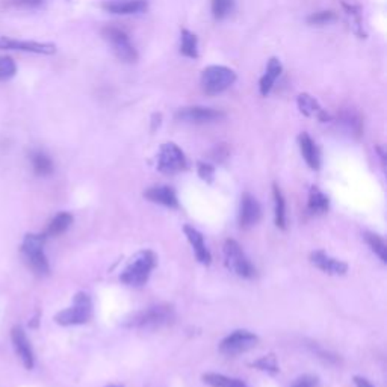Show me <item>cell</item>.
I'll use <instances>...</instances> for the list:
<instances>
[{
    "label": "cell",
    "mask_w": 387,
    "mask_h": 387,
    "mask_svg": "<svg viewBox=\"0 0 387 387\" xmlns=\"http://www.w3.org/2000/svg\"><path fill=\"white\" fill-rule=\"evenodd\" d=\"M174 319V310L171 306L159 304L136 311L128 321L126 326L132 329H159Z\"/></svg>",
    "instance_id": "1"
},
{
    "label": "cell",
    "mask_w": 387,
    "mask_h": 387,
    "mask_svg": "<svg viewBox=\"0 0 387 387\" xmlns=\"http://www.w3.org/2000/svg\"><path fill=\"white\" fill-rule=\"evenodd\" d=\"M236 73L224 66H209L202 73V88L209 96L221 94L236 82Z\"/></svg>",
    "instance_id": "2"
},
{
    "label": "cell",
    "mask_w": 387,
    "mask_h": 387,
    "mask_svg": "<svg viewBox=\"0 0 387 387\" xmlns=\"http://www.w3.org/2000/svg\"><path fill=\"white\" fill-rule=\"evenodd\" d=\"M155 254L148 249L135 254L129 262L128 268L121 274V282L130 286H143L148 280L150 272L155 268Z\"/></svg>",
    "instance_id": "3"
},
{
    "label": "cell",
    "mask_w": 387,
    "mask_h": 387,
    "mask_svg": "<svg viewBox=\"0 0 387 387\" xmlns=\"http://www.w3.org/2000/svg\"><path fill=\"white\" fill-rule=\"evenodd\" d=\"M103 38L110 44L114 53L117 58L123 62H128V64H133V62L138 61V50L130 41V36L126 31H123L117 26H105L102 29Z\"/></svg>",
    "instance_id": "4"
},
{
    "label": "cell",
    "mask_w": 387,
    "mask_h": 387,
    "mask_svg": "<svg viewBox=\"0 0 387 387\" xmlns=\"http://www.w3.org/2000/svg\"><path fill=\"white\" fill-rule=\"evenodd\" d=\"M44 242L46 234H26L21 245L23 254L26 257L29 267L40 276H46L50 271L47 257L44 254Z\"/></svg>",
    "instance_id": "5"
},
{
    "label": "cell",
    "mask_w": 387,
    "mask_h": 387,
    "mask_svg": "<svg viewBox=\"0 0 387 387\" xmlns=\"http://www.w3.org/2000/svg\"><path fill=\"white\" fill-rule=\"evenodd\" d=\"M224 259H226V267L232 272H234L236 276L252 279L256 274L254 267L249 264V260L242 252L241 245L233 239H229L224 244Z\"/></svg>",
    "instance_id": "6"
},
{
    "label": "cell",
    "mask_w": 387,
    "mask_h": 387,
    "mask_svg": "<svg viewBox=\"0 0 387 387\" xmlns=\"http://www.w3.org/2000/svg\"><path fill=\"white\" fill-rule=\"evenodd\" d=\"M91 316V301L86 294H78L74 298V304L70 309L61 310L55 316L59 326H79L85 324Z\"/></svg>",
    "instance_id": "7"
},
{
    "label": "cell",
    "mask_w": 387,
    "mask_h": 387,
    "mask_svg": "<svg viewBox=\"0 0 387 387\" xmlns=\"http://www.w3.org/2000/svg\"><path fill=\"white\" fill-rule=\"evenodd\" d=\"M186 158L182 152V148L174 143H165L160 145L158 155V168L162 172H177L185 170Z\"/></svg>",
    "instance_id": "8"
},
{
    "label": "cell",
    "mask_w": 387,
    "mask_h": 387,
    "mask_svg": "<svg viewBox=\"0 0 387 387\" xmlns=\"http://www.w3.org/2000/svg\"><path fill=\"white\" fill-rule=\"evenodd\" d=\"M176 117L177 120L190 124H209L222 120L224 112L206 106H188L179 109Z\"/></svg>",
    "instance_id": "9"
},
{
    "label": "cell",
    "mask_w": 387,
    "mask_h": 387,
    "mask_svg": "<svg viewBox=\"0 0 387 387\" xmlns=\"http://www.w3.org/2000/svg\"><path fill=\"white\" fill-rule=\"evenodd\" d=\"M256 344H257L256 334L245 331V330H238L232 333L230 336H227V338L221 342L220 349L222 354L236 356V354L248 351V349H252Z\"/></svg>",
    "instance_id": "10"
},
{
    "label": "cell",
    "mask_w": 387,
    "mask_h": 387,
    "mask_svg": "<svg viewBox=\"0 0 387 387\" xmlns=\"http://www.w3.org/2000/svg\"><path fill=\"white\" fill-rule=\"evenodd\" d=\"M0 48L2 50H17V52L36 53V55H53L56 52V46L50 43L38 41H23L14 38H0Z\"/></svg>",
    "instance_id": "11"
},
{
    "label": "cell",
    "mask_w": 387,
    "mask_h": 387,
    "mask_svg": "<svg viewBox=\"0 0 387 387\" xmlns=\"http://www.w3.org/2000/svg\"><path fill=\"white\" fill-rule=\"evenodd\" d=\"M11 339H12V345H14L17 356L21 360L23 366L26 369H33L35 357H33L32 346H31V342L28 339L26 333L23 331L21 327H14L11 331Z\"/></svg>",
    "instance_id": "12"
},
{
    "label": "cell",
    "mask_w": 387,
    "mask_h": 387,
    "mask_svg": "<svg viewBox=\"0 0 387 387\" xmlns=\"http://www.w3.org/2000/svg\"><path fill=\"white\" fill-rule=\"evenodd\" d=\"M102 6L109 14L135 16L147 11L148 0H108Z\"/></svg>",
    "instance_id": "13"
},
{
    "label": "cell",
    "mask_w": 387,
    "mask_h": 387,
    "mask_svg": "<svg viewBox=\"0 0 387 387\" xmlns=\"http://www.w3.org/2000/svg\"><path fill=\"white\" fill-rule=\"evenodd\" d=\"M260 220V205L257 200L249 195L244 194L241 202V214H239V224L241 227L248 229L254 226V224Z\"/></svg>",
    "instance_id": "14"
},
{
    "label": "cell",
    "mask_w": 387,
    "mask_h": 387,
    "mask_svg": "<svg viewBox=\"0 0 387 387\" xmlns=\"http://www.w3.org/2000/svg\"><path fill=\"white\" fill-rule=\"evenodd\" d=\"M310 259H311V264L318 267L321 271L331 274V276H344V274L348 271V265L345 264V262L336 260L324 252L311 253Z\"/></svg>",
    "instance_id": "15"
},
{
    "label": "cell",
    "mask_w": 387,
    "mask_h": 387,
    "mask_svg": "<svg viewBox=\"0 0 387 387\" xmlns=\"http://www.w3.org/2000/svg\"><path fill=\"white\" fill-rule=\"evenodd\" d=\"M283 71V66H282V62L279 58H271L269 62H268V66H267V70L264 73V76L260 78V82H259V91L260 94L267 97L272 88H274V85H276L277 79L280 78V74Z\"/></svg>",
    "instance_id": "16"
},
{
    "label": "cell",
    "mask_w": 387,
    "mask_h": 387,
    "mask_svg": "<svg viewBox=\"0 0 387 387\" xmlns=\"http://www.w3.org/2000/svg\"><path fill=\"white\" fill-rule=\"evenodd\" d=\"M298 144H299V150H301L304 160L307 162V165L311 170H318L321 167V155L315 141L310 138L309 133L303 132L298 136Z\"/></svg>",
    "instance_id": "17"
},
{
    "label": "cell",
    "mask_w": 387,
    "mask_h": 387,
    "mask_svg": "<svg viewBox=\"0 0 387 387\" xmlns=\"http://www.w3.org/2000/svg\"><path fill=\"white\" fill-rule=\"evenodd\" d=\"M296 103H298L299 112L306 117H316L319 121H324V123L330 120V115L319 106L318 100L311 97L310 94H306V93L299 94Z\"/></svg>",
    "instance_id": "18"
},
{
    "label": "cell",
    "mask_w": 387,
    "mask_h": 387,
    "mask_svg": "<svg viewBox=\"0 0 387 387\" xmlns=\"http://www.w3.org/2000/svg\"><path fill=\"white\" fill-rule=\"evenodd\" d=\"M185 234H186V238H188V241L191 242L192 248H194V252H195V256L197 259L202 262L203 265H209L210 264V253H209V249L206 248V244H205V238H203V234L200 233L198 230H195L194 227L191 226H185Z\"/></svg>",
    "instance_id": "19"
},
{
    "label": "cell",
    "mask_w": 387,
    "mask_h": 387,
    "mask_svg": "<svg viewBox=\"0 0 387 387\" xmlns=\"http://www.w3.org/2000/svg\"><path fill=\"white\" fill-rule=\"evenodd\" d=\"M150 202L164 205L168 207H177V197L176 192H174L170 186H155V188H150L144 194Z\"/></svg>",
    "instance_id": "20"
},
{
    "label": "cell",
    "mask_w": 387,
    "mask_h": 387,
    "mask_svg": "<svg viewBox=\"0 0 387 387\" xmlns=\"http://www.w3.org/2000/svg\"><path fill=\"white\" fill-rule=\"evenodd\" d=\"M180 53L190 59H197L200 55L197 35L188 29H182L180 32Z\"/></svg>",
    "instance_id": "21"
},
{
    "label": "cell",
    "mask_w": 387,
    "mask_h": 387,
    "mask_svg": "<svg viewBox=\"0 0 387 387\" xmlns=\"http://www.w3.org/2000/svg\"><path fill=\"white\" fill-rule=\"evenodd\" d=\"M31 162H32V168L35 171V174H38V176H50V174L53 172V162L50 159L48 155H46L44 152H40V150H36L31 155Z\"/></svg>",
    "instance_id": "22"
},
{
    "label": "cell",
    "mask_w": 387,
    "mask_h": 387,
    "mask_svg": "<svg viewBox=\"0 0 387 387\" xmlns=\"http://www.w3.org/2000/svg\"><path fill=\"white\" fill-rule=\"evenodd\" d=\"M203 380L212 387H248L242 380L230 378L221 376V373H206V376H203Z\"/></svg>",
    "instance_id": "23"
},
{
    "label": "cell",
    "mask_w": 387,
    "mask_h": 387,
    "mask_svg": "<svg viewBox=\"0 0 387 387\" xmlns=\"http://www.w3.org/2000/svg\"><path fill=\"white\" fill-rule=\"evenodd\" d=\"M71 222H73V217L67 214V212H61V214H58L52 221H50L47 234L48 236L62 234L71 226Z\"/></svg>",
    "instance_id": "24"
},
{
    "label": "cell",
    "mask_w": 387,
    "mask_h": 387,
    "mask_svg": "<svg viewBox=\"0 0 387 387\" xmlns=\"http://www.w3.org/2000/svg\"><path fill=\"white\" fill-rule=\"evenodd\" d=\"M309 209L311 214H324L329 210V198L318 188H311L309 195Z\"/></svg>",
    "instance_id": "25"
},
{
    "label": "cell",
    "mask_w": 387,
    "mask_h": 387,
    "mask_svg": "<svg viewBox=\"0 0 387 387\" xmlns=\"http://www.w3.org/2000/svg\"><path fill=\"white\" fill-rule=\"evenodd\" d=\"M234 9V0H212V16L215 20L227 19Z\"/></svg>",
    "instance_id": "26"
},
{
    "label": "cell",
    "mask_w": 387,
    "mask_h": 387,
    "mask_svg": "<svg viewBox=\"0 0 387 387\" xmlns=\"http://www.w3.org/2000/svg\"><path fill=\"white\" fill-rule=\"evenodd\" d=\"M336 19H338V16H336L334 11L324 9V11L311 12V14L307 17V23L310 24V26H326V24L336 21Z\"/></svg>",
    "instance_id": "27"
},
{
    "label": "cell",
    "mask_w": 387,
    "mask_h": 387,
    "mask_svg": "<svg viewBox=\"0 0 387 387\" xmlns=\"http://www.w3.org/2000/svg\"><path fill=\"white\" fill-rule=\"evenodd\" d=\"M274 203H276V226L284 229L286 226V205L279 186H274Z\"/></svg>",
    "instance_id": "28"
},
{
    "label": "cell",
    "mask_w": 387,
    "mask_h": 387,
    "mask_svg": "<svg viewBox=\"0 0 387 387\" xmlns=\"http://www.w3.org/2000/svg\"><path fill=\"white\" fill-rule=\"evenodd\" d=\"M366 242L369 244V247L372 248V252L376 253L381 262H387V247H386V242L380 238L378 234H372V233H366Z\"/></svg>",
    "instance_id": "29"
},
{
    "label": "cell",
    "mask_w": 387,
    "mask_h": 387,
    "mask_svg": "<svg viewBox=\"0 0 387 387\" xmlns=\"http://www.w3.org/2000/svg\"><path fill=\"white\" fill-rule=\"evenodd\" d=\"M17 66L12 58L0 56V82L9 81L16 76Z\"/></svg>",
    "instance_id": "30"
},
{
    "label": "cell",
    "mask_w": 387,
    "mask_h": 387,
    "mask_svg": "<svg viewBox=\"0 0 387 387\" xmlns=\"http://www.w3.org/2000/svg\"><path fill=\"white\" fill-rule=\"evenodd\" d=\"M44 4V0H8V5L16 8H38Z\"/></svg>",
    "instance_id": "31"
},
{
    "label": "cell",
    "mask_w": 387,
    "mask_h": 387,
    "mask_svg": "<svg viewBox=\"0 0 387 387\" xmlns=\"http://www.w3.org/2000/svg\"><path fill=\"white\" fill-rule=\"evenodd\" d=\"M214 167L209 165V164H203V162H200L198 164V176L202 177L203 180L206 182H212V179H214Z\"/></svg>",
    "instance_id": "32"
},
{
    "label": "cell",
    "mask_w": 387,
    "mask_h": 387,
    "mask_svg": "<svg viewBox=\"0 0 387 387\" xmlns=\"http://www.w3.org/2000/svg\"><path fill=\"white\" fill-rule=\"evenodd\" d=\"M292 387H318V378L314 376H303L294 383Z\"/></svg>",
    "instance_id": "33"
},
{
    "label": "cell",
    "mask_w": 387,
    "mask_h": 387,
    "mask_svg": "<svg viewBox=\"0 0 387 387\" xmlns=\"http://www.w3.org/2000/svg\"><path fill=\"white\" fill-rule=\"evenodd\" d=\"M256 366H259L260 369H268V371H277V366H276V361H274L272 357H264L262 360H259Z\"/></svg>",
    "instance_id": "34"
},
{
    "label": "cell",
    "mask_w": 387,
    "mask_h": 387,
    "mask_svg": "<svg viewBox=\"0 0 387 387\" xmlns=\"http://www.w3.org/2000/svg\"><path fill=\"white\" fill-rule=\"evenodd\" d=\"M354 381H356L357 387H372V384H371L369 381H366L365 378H360V377H356V378H354Z\"/></svg>",
    "instance_id": "35"
}]
</instances>
